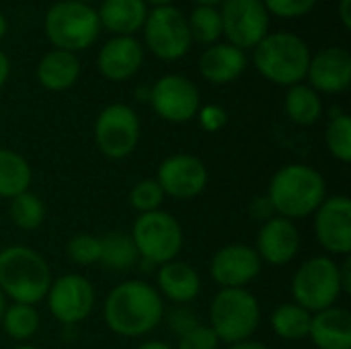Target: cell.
<instances>
[{
	"instance_id": "cell-1",
	"label": "cell",
	"mask_w": 351,
	"mask_h": 349,
	"mask_svg": "<svg viewBox=\"0 0 351 349\" xmlns=\"http://www.w3.org/2000/svg\"><path fill=\"white\" fill-rule=\"evenodd\" d=\"M165 300L158 290L144 280H128L117 284L105 298L103 317L119 337L138 339L152 333L165 319Z\"/></svg>"
},
{
	"instance_id": "cell-2",
	"label": "cell",
	"mask_w": 351,
	"mask_h": 349,
	"mask_svg": "<svg viewBox=\"0 0 351 349\" xmlns=\"http://www.w3.org/2000/svg\"><path fill=\"white\" fill-rule=\"evenodd\" d=\"M265 195L269 197L276 216L296 222L313 216L327 200V183L315 167L292 163L274 173Z\"/></svg>"
},
{
	"instance_id": "cell-3",
	"label": "cell",
	"mask_w": 351,
	"mask_h": 349,
	"mask_svg": "<svg viewBox=\"0 0 351 349\" xmlns=\"http://www.w3.org/2000/svg\"><path fill=\"white\" fill-rule=\"evenodd\" d=\"M51 269L43 255L27 245H10L0 251V292L6 300L37 306L45 300Z\"/></svg>"
},
{
	"instance_id": "cell-4",
	"label": "cell",
	"mask_w": 351,
	"mask_h": 349,
	"mask_svg": "<svg viewBox=\"0 0 351 349\" xmlns=\"http://www.w3.org/2000/svg\"><path fill=\"white\" fill-rule=\"evenodd\" d=\"M255 66L263 78L274 84L294 86L306 78L311 49L306 41L294 33H271L255 45Z\"/></svg>"
},
{
	"instance_id": "cell-5",
	"label": "cell",
	"mask_w": 351,
	"mask_h": 349,
	"mask_svg": "<svg viewBox=\"0 0 351 349\" xmlns=\"http://www.w3.org/2000/svg\"><path fill=\"white\" fill-rule=\"evenodd\" d=\"M261 323V304L247 288H220L210 302V329L220 344L232 346L253 337Z\"/></svg>"
},
{
	"instance_id": "cell-6",
	"label": "cell",
	"mask_w": 351,
	"mask_h": 349,
	"mask_svg": "<svg viewBox=\"0 0 351 349\" xmlns=\"http://www.w3.org/2000/svg\"><path fill=\"white\" fill-rule=\"evenodd\" d=\"M130 237L138 249L140 261L152 267L175 261L185 241L179 220L165 210L138 214Z\"/></svg>"
},
{
	"instance_id": "cell-7",
	"label": "cell",
	"mask_w": 351,
	"mask_h": 349,
	"mask_svg": "<svg viewBox=\"0 0 351 349\" xmlns=\"http://www.w3.org/2000/svg\"><path fill=\"white\" fill-rule=\"evenodd\" d=\"M101 23L95 8L76 0L56 2L45 14V35L56 49L78 51L93 45L99 37Z\"/></svg>"
},
{
	"instance_id": "cell-8",
	"label": "cell",
	"mask_w": 351,
	"mask_h": 349,
	"mask_svg": "<svg viewBox=\"0 0 351 349\" xmlns=\"http://www.w3.org/2000/svg\"><path fill=\"white\" fill-rule=\"evenodd\" d=\"M343 296L339 282V263L329 255L306 259L292 278V298L308 313H321L337 306Z\"/></svg>"
},
{
	"instance_id": "cell-9",
	"label": "cell",
	"mask_w": 351,
	"mask_h": 349,
	"mask_svg": "<svg viewBox=\"0 0 351 349\" xmlns=\"http://www.w3.org/2000/svg\"><path fill=\"white\" fill-rule=\"evenodd\" d=\"M140 142L138 113L123 103L107 105L95 121V144L109 160L128 158Z\"/></svg>"
},
{
	"instance_id": "cell-10",
	"label": "cell",
	"mask_w": 351,
	"mask_h": 349,
	"mask_svg": "<svg viewBox=\"0 0 351 349\" xmlns=\"http://www.w3.org/2000/svg\"><path fill=\"white\" fill-rule=\"evenodd\" d=\"M144 41L148 49L165 62L183 58L191 47L187 19L171 4L156 6L144 21Z\"/></svg>"
},
{
	"instance_id": "cell-11",
	"label": "cell",
	"mask_w": 351,
	"mask_h": 349,
	"mask_svg": "<svg viewBox=\"0 0 351 349\" xmlns=\"http://www.w3.org/2000/svg\"><path fill=\"white\" fill-rule=\"evenodd\" d=\"M45 302L49 315L58 323L74 327L90 317L97 302V294L93 284L82 274H64L51 280L49 290L45 294Z\"/></svg>"
},
{
	"instance_id": "cell-12",
	"label": "cell",
	"mask_w": 351,
	"mask_h": 349,
	"mask_svg": "<svg viewBox=\"0 0 351 349\" xmlns=\"http://www.w3.org/2000/svg\"><path fill=\"white\" fill-rule=\"evenodd\" d=\"M222 35L239 49L255 47L269 27V12L261 0H224L222 2Z\"/></svg>"
},
{
	"instance_id": "cell-13",
	"label": "cell",
	"mask_w": 351,
	"mask_h": 349,
	"mask_svg": "<svg viewBox=\"0 0 351 349\" xmlns=\"http://www.w3.org/2000/svg\"><path fill=\"white\" fill-rule=\"evenodd\" d=\"M148 103L152 105L154 113L169 123L191 121L202 107L197 86L189 78L179 74H169L158 78L150 86Z\"/></svg>"
},
{
	"instance_id": "cell-14",
	"label": "cell",
	"mask_w": 351,
	"mask_h": 349,
	"mask_svg": "<svg viewBox=\"0 0 351 349\" xmlns=\"http://www.w3.org/2000/svg\"><path fill=\"white\" fill-rule=\"evenodd\" d=\"M208 179L210 175L204 160L185 152L167 156L156 171V181L165 195L179 202H189L202 195L208 187Z\"/></svg>"
},
{
	"instance_id": "cell-15",
	"label": "cell",
	"mask_w": 351,
	"mask_h": 349,
	"mask_svg": "<svg viewBox=\"0 0 351 349\" xmlns=\"http://www.w3.org/2000/svg\"><path fill=\"white\" fill-rule=\"evenodd\" d=\"M313 228L319 245L335 257L351 253V202L348 195H327L313 214Z\"/></svg>"
},
{
	"instance_id": "cell-16",
	"label": "cell",
	"mask_w": 351,
	"mask_h": 349,
	"mask_svg": "<svg viewBox=\"0 0 351 349\" xmlns=\"http://www.w3.org/2000/svg\"><path fill=\"white\" fill-rule=\"evenodd\" d=\"M263 269L257 251L245 243L220 247L210 261V278L220 288H247Z\"/></svg>"
},
{
	"instance_id": "cell-17",
	"label": "cell",
	"mask_w": 351,
	"mask_h": 349,
	"mask_svg": "<svg viewBox=\"0 0 351 349\" xmlns=\"http://www.w3.org/2000/svg\"><path fill=\"white\" fill-rule=\"evenodd\" d=\"M253 249L257 251L261 263H269L274 267L292 263L300 251V232L296 222L282 216L269 218L261 224Z\"/></svg>"
},
{
	"instance_id": "cell-18",
	"label": "cell",
	"mask_w": 351,
	"mask_h": 349,
	"mask_svg": "<svg viewBox=\"0 0 351 349\" xmlns=\"http://www.w3.org/2000/svg\"><path fill=\"white\" fill-rule=\"evenodd\" d=\"M308 86L317 93L339 95L350 88L351 56L343 47H325L311 56L306 70Z\"/></svg>"
},
{
	"instance_id": "cell-19",
	"label": "cell",
	"mask_w": 351,
	"mask_h": 349,
	"mask_svg": "<svg viewBox=\"0 0 351 349\" xmlns=\"http://www.w3.org/2000/svg\"><path fill=\"white\" fill-rule=\"evenodd\" d=\"M142 60H144L142 43L132 35H117L101 47L97 66L107 80L121 82L132 78L140 70Z\"/></svg>"
},
{
	"instance_id": "cell-20",
	"label": "cell",
	"mask_w": 351,
	"mask_h": 349,
	"mask_svg": "<svg viewBox=\"0 0 351 349\" xmlns=\"http://www.w3.org/2000/svg\"><path fill=\"white\" fill-rule=\"evenodd\" d=\"M156 290L162 300L173 304H191L202 292V278L193 265L175 259L158 267Z\"/></svg>"
},
{
	"instance_id": "cell-21",
	"label": "cell",
	"mask_w": 351,
	"mask_h": 349,
	"mask_svg": "<svg viewBox=\"0 0 351 349\" xmlns=\"http://www.w3.org/2000/svg\"><path fill=\"white\" fill-rule=\"evenodd\" d=\"M308 339L317 349H351V315L348 309L331 306L313 315Z\"/></svg>"
},
{
	"instance_id": "cell-22",
	"label": "cell",
	"mask_w": 351,
	"mask_h": 349,
	"mask_svg": "<svg viewBox=\"0 0 351 349\" xmlns=\"http://www.w3.org/2000/svg\"><path fill=\"white\" fill-rule=\"evenodd\" d=\"M247 68L243 49L230 43H214L199 58V72L212 84H228L237 80Z\"/></svg>"
},
{
	"instance_id": "cell-23",
	"label": "cell",
	"mask_w": 351,
	"mask_h": 349,
	"mask_svg": "<svg viewBox=\"0 0 351 349\" xmlns=\"http://www.w3.org/2000/svg\"><path fill=\"white\" fill-rule=\"evenodd\" d=\"M80 76V62L72 51L51 49L37 66V80L43 88L60 93L70 88Z\"/></svg>"
},
{
	"instance_id": "cell-24",
	"label": "cell",
	"mask_w": 351,
	"mask_h": 349,
	"mask_svg": "<svg viewBox=\"0 0 351 349\" xmlns=\"http://www.w3.org/2000/svg\"><path fill=\"white\" fill-rule=\"evenodd\" d=\"M97 14L101 27L117 35H132L144 27L148 8L142 0H105Z\"/></svg>"
},
{
	"instance_id": "cell-25",
	"label": "cell",
	"mask_w": 351,
	"mask_h": 349,
	"mask_svg": "<svg viewBox=\"0 0 351 349\" xmlns=\"http://www.w3.org/2000/svg\"><path fill=\"white\" fill-rule=\"evenodd\" d=\"M33 181L31 165L23 154L10 148H0V197L12 200L23 191H29Z\"/></svg>"
},
{
	"instance_id": "cell-26",
	"label": "cell",
	"mask_w": 351,
	"mask_h": 349,
	"mask_svg": "<svg viewBox=\"0 0 351 349\" xmlns=\"http://www.w3.org/2000/svg\"><path fill=\"white\" fill-rule=\"evenodd\" d=\"M101 241V259L99 263L105 269L111 272H130L138 265L140 255L138 249L130 237V232H119V230H111L103 237H99Z\"/></svg>"
},
{
	"instance_id": "cell-27",
	"label": "cell",
	"mask_w": 351,
	"mask_h": 349,
	"mask_svg": "<svg viewBox=\"0 0 351 349\" xmlns=\"http://www.w3.org/2000/svg\"><path fill=\"white\" fill-rule=\"evenodd\" d=\"M286 115L296 123V125H313L323 117V101L321 95L311 88L308 84H294L286 93L284 101Z\"/></svg>"
},
{
	"instance_id": "cell-28",
	"label": "cell",
	"mask_w": 351,
	"mask_h": 349,
	"mask_svg": "<svg viewBox=\"0 0 351 349\" xmlns=\"http://www.w3.org/2000/svg\"><path fill=\"white\" fill-rule=\"evenodd\" d=\"M313 313L296 302H284L271 313V329L284 341H300L308 337Z\"/></svg>"
},
{
	"instance_id": "cell-29",
	"label": "cell",
	"mask_w": 351,
	"mask_h": 349,
	"mask_svg": "<svg viewBox=\"0 0 351 349\" xmlns=\"http://www.w3.org/2000/svg\"><path fill=\"white\" fill-rule=\"evenodd\" d=\"M41 325V317L37 306L33 304H19V302H10L4 311L2 323L0 327L4 329V333L14 339V341H29L31 337H35V333L39 331Z\"/></svg>"
},
{
	"instance_id": "cell-30",
	"label": "cell",
	"mask_w": 351,
	"mask_h": 349,
	"mask_svg": "<svg viewBox=\"0 0 351 349\" xmlns=\"http://www.w3.org/2000/svg\"><path fill=\"white\" fill-rule=\"evenodd\" d=\"M8 214H10L12 224L19 230L33 232L45 222V204L37 193H33L29 189V191H23L10 200Z\"/></svg>"
},
{
	"instance_id": "cell-31",
	"label": "cell",
	"mask_w": 351,
	"mask_h": 349,
	"mask_svg": "<svg viewBox=\"0 0 351 349\" xmlns=\"http://www.w3.org/2000/svg\"><path fill=\"white\" fill-rule=\"evenodd\" d=\"M325 144L329 154L348 165L351 160V117L341 111V107L331 109V119L325 130Z\"/></svg>"
},
{
	"instance_id": "cell-32",
	"label": "cell",
	"mask_w": 351,
	"mask_h": 349,
	"mask_svg": "<svg viewBox=\"0 0 351 349\" xmlns=\"http://www.w3.org/2000/svg\"><path fill=\"white\" fill-rule=\"evenodd\" d=\"M187 27H189L191 41L214 45L222 35L220 10L216 6H197L189 16Z\"/></svg>"
},
{
	"instance_id": "cell-33",
	"label": "cell",
	"mask_w": 351,
	"mask_h": 349,
	"mask_svg": "<svg viewBox=\"0 0 351 349\" xmlns=\"http://www.w3.org/2000/svg\"><path fill=\"white\" fill-rule=\"evenodd\" d=\"M165 191L158 185L156 179H140L132 189H130V206L138 212V214H148V212H156L162 208L165 204Z\"/></svg>"
},
{
	"instance_id": "cell-34",
	"label": "cell",
	"mask_w": 351,
	"mask_h": 349,
	"mask_svg": "<svg viewBox=\"0 0 351 349\" xmlns=\"http://www.w3.org/2000/svg\"><path fill=\"white\" fill-rule=\"evenodd\" d=\"M66 255L76 265H82V267L95 265L101 259V241L95 234L78 232L66 243Z\"/></svg>"
},
{
	"instance_id": "cell-35",
	"label": "cell",
	"mask_w": 351,
	"mask_h": 349,
	"mask_svg": "<svg viewBox=\"0 0 351 349\" xmlns=\"http://www.w3.org/2000/svg\"><path fill=\"white\" fill-rule=\"evenodd\" d=\"M220 348V339L216 337V333L210 329V325L199 323L197 327H193L191 331H187L185 335L179 337L177 348L175 349H218Z\"/></svg>"
},
{
	"instance_id": "cell-36",
	"label": "cell",
	"mask_w": 351,
	"mask_h": 349,
	"mask_svg": "<svg viewBox=\"0 0 351 349\" xmlns=\"http://www.w3.org/2000/svg\"><path fill=\"white\" fill-rule=\"evenodd\" d=\"M267 12L282 16V19H296L302 14H308L317 0H261Z\"/></svg>"
},
{
	"instance_id": "cell-37",
	"label": "cell",
	"mask_w": 351,
	"mask_h": 349,
	"mask_svg": "<svg viewBox=\"0 0 351 349\" xmlns=\"http://www.w3.org/2000/svg\"><path fill=\"white\" fill-rule=\"evenodd\" d=\"M165 317H167V323H169L171 331L177 337L185 335L187 331H191L193 327H197L202 323L199 317H197V313L189 304H175V309L169 315L165 313Z\"/></svg>"
},
{
	"instance_id": "cell-38",
	"label": "cell",
	"mask_w": 351,
	"mask_h": 349,
	"mask_svg": "<svg viewBox=\"0 0 351 349\" xmlns=\"http://www.w3.org/2000/svg\"><path fill=\"white\" fill-rule=\"evenodd\" d=\"M195 117H197L202 130H204V132H210V134L220 132V130L228 123V113H226V109H224L222 105H214V103H208V105L199 107V111H197Z\"/></svg>"
},
{
	"instance_id": "cell-39",
	"label": "cell",
	"mask_w": 351,
	"mask_h": 349,
	"mask_svg": "<svg viewBox=\"0 0 351 349\" xmlns=\"http://www.w3.org/2000/svg\"><path fill=\"white\" fill-rule=\"evenodd\" d=\"M249 216H251L253 220H259L261 224L267 222L269 218H274V216H276V210H274L269 197H267V195H257V197H253L251 204H249Z\"/></svg>"
},
{
	"instance_id": "cell-40",
	"label": "cell",
	"mask_w": 351,
	"mask_h": 349,
	"mask_svg": "<svg viewBox=\"0 0 351 349\" xmlns=\"http://www.w3.org/2000/svg\"><path fill=\"white\" fill-rule=\"evenodd\" d=\"M339 282H341V290L343 294L351 292V259L343 257V263H339Z\"/></svg>"
},
{
	"instance_id": "cell-41",
	"label": "cell",
	"mask_w": 351,
	"mask_h": 349,
	"mask_svg": "<svg viewBox=\"0 0 351 349\" xmlns=\"http://www.w3.org/2000/svg\"><path fill=\"white\" fill-rule=\"evenodd\" d=\"M8 74H10V62H8L6 53L0 49V88L6 84V80H8Z\"/></svg>"
},
{
	"instance_id": "cell-42",
	"label": "cell",
	"mask_w": 351,
	"mask_h": 349,
	"mask_svg": "<svg viewBox=\"0 0 351 349\" xmlns=\"http://www.w3.org/2000/svg\"><path fill=\"white\" fill-rule=\"evenodd\" d=\"M339 16H341V23H343V27L351 29L350 0H341V2H339Z\"/></svg>"
},
{
	"instance_id": "cell-43",
	"label": "cell",
	"mask_w": 351,
	"mask_h": 349,
	"mask_svg": "<svg viewBox=\"0 0 351 349\" xmlns=\"http://www.w3.org/2000/svg\"><path fill=\"white\" fill-rule=\"evenodd\" d=\"M226 349H269L265 344L261 341H255V339H247V341H241V344H232Z\"/></svg>"
},
{
	"instance_id": "cell-44",
	"label": "cell",
	"mask_w": 351,
	"mask_h": 349,
	"mask_svg": "<svg viewBox=\"0 0 351 349\" xmlns=\"http://www.w3.org/2000/svg\"><path fill=\"white\" fill-rule=\"evenodd\" d=\"M136 349H175L171 344L162 341V339H148L144 344H140Z\"/></svg>"
},
{
	"instance_id": "cell-45",
	"label": "cell",
	"mask_w": 351,
	"mask_h": 349,
	"mask_svg": "<svg viewBox=\"0 0 351 349\" xmlns=\"http://www.w3.org/2000/svg\"><path fill=\"white\" fill-rule=\"evenodd\" d=\"M136 99L142 101V103H148V101H150V86H140V88H136Z\"/></svg>"
},
{
	"instance_id": "cell-46",
	"label": "cell",
	"mask_w": 351,
	"mask_h": 349,
	"mask_svg": "<svg viewBox=\"0 0 351 349\" xmlns=\"http://www.w3.org/2000/svg\"><path fill=\"white\" fill-rule=\"evenodd\" d=\"M6 29H8V23H6V16L0 12V39L6 35Z\"/></svg>"
},
{
	"instance_id": "cell-47",
	"label": "cell",
	"mask_w": 351,
	"mask_h": 349,
	"mask_svg": "<svg viewBox=\"0 0 351 349\" xmlns=\"http://www.w3.org/2000/svg\"><path fill=\"white\" fill-rule=\"evenodd\" d=\"M144 4H154V6H169L173 0H142Z\"/></svg>"
},
{
	"instance_id": "cell-48",
	"label": "cell",
	"mask_w": 351,
	"mask_h": 349,
	"mask_svg": "<svg viewBox=\"0 0 351 349\" xmlns=\"http://www.w3.org/2000/svg\"><path fill=\"white\" fill-rule=\"evenodd\" d=\"M6 306H8V302H6L4 294L0 292V323H2V317H4V311H6Z\"/></svg>"
},
{
	"instance_id": "cell-49",
	"label": "cell",
	"mask_w": 351,
	"mask_h": 349,
	"mask_svg": "<svg viewBox=\"0 0 351 349\" xmlns=\"http://www.w3.org/2000/svg\"><path fill=\"white\" fill-rule=\"evenodd\" d=\"M195 2H197V6H216L224 0H195Z\"/></svg>"
},
{
	"instance_id": "cell-50",
	"label": "cell",
	"mask_w": 351,
	"mask_h": 349,
	"mask_svg": "<svg viewBox=\"0 0 351 349\" xmlns=\"http://www.w3.org/2000/svg\"><path fill=\"white\" fill-rule=\"evenodd\" d=\"M10 349H39V348H35V346H29V344H21V346H14V348H10Z\"/></svg>"
},
{
	"instance_id": "cell-51",
	"label": "cell",
	"mask_w": 351,
	"mask_h": 349,
	"mask_svg": "<svg viewBox=\"0 0 351 349\" xmlns=\"http://www.w3.org/2000/svg\"><path fill=\"white\" fill-rule=\"evenodd\" d=\"M76 2H84V4H88L90 0H76Z\"/></svg>"
}]
</instances>
